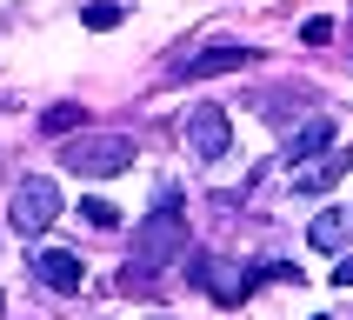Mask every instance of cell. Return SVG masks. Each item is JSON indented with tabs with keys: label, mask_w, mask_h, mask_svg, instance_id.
<instances>
[{
	"label": "cell",
	"mask_w": 353,
	"mask_h": 320,
	"mask_svg": "<svg viewBox=\"0 0 353 320\" xmlns=\"http://www.w3.org/2000/svg\"><path fill=\"white\" fill-rule=\"evenodd\" d=\"M174 260H187V214H180V194H160V207L134 227V254H127V294L134 287H154Z\"/></svg>",
	"instance_id": "cell-1"
},
{
	"label": "cell",
	"mask_w": 353,
	"mask_h": 320,
	"mask_svg": "<svg viewBox=\"0 0 353 320\" xmlns=\"http://www.w3.org/2000/svg\"><path fill=\"white\" fill-rule=\"evenodd\" d=\"M134 134H80V140H67V167L74 174H87V180H114V174H127L134 167Z\"/></svg>",
	"instance_id": "cell-2"
},
{
	"label": "cell",
	"mask_w": 353,
	"mask_h": 320,
	"mask_svg": "<svg viewBox=\"0 0 353 320\" xmlns=\"http://www.w3.org/2000/svg\"><path fill=\"white\" fill-rule=\"evenodd\" d=\"M187 154L194 160H220L227 147H234V120H227V107H214V100H200V107H187Z\"/></svg>",
	"instance_id": "cell-3"
},
{
	"label": "cell",
	"mask_w": 353,
	"mask_h": 320,
	"mask_svg": "<svg viewBox=\"0 0 353 320\" xmlns=\"http://www.w3.org/2000/svg\"><path fill=\"white\" fill-rule=\"evenodd\" d=\"M54 214H60V187L47 174H27L14 187V227H20V234H47Z\"/></svg>",
	"instance_id": "cell-4"
},
{
	"label": "cell",
	"mask_w": 353,
	"mask_h": 320,
	"mask_svg": "<svg viewBox=\"0 0 353 320\" xmlns=\"http://www.w3.org/2000/svg\"><path fill=\"white\" fill-rule=\"evenodd\" d=\"M247 60H260L254 47L220 40V47H207V54H194V60H180V67H167V80H214V74H234V67H247Z\"/></svg>",
	"instance_id": "cell-5"
},
{
	"label": "cell",
	"mask_w": 353,
	"mask_h": 320,
	"mask_svg": "<svg viewBox=\"0 0 353 320\" xmlns=\"http://www.w3.org/2000/svg\"><path fill=\"white\" fill-rule=\"evenodd\" d=\"M34 274H40V287H54V294H74L87 267H80V254H60V247H47V254L34 260Z\"/></svg>",
	"instance_id": "cell-6"
},
{
	"label": "cell",
	"mask_w": 353,
	"mask_h": 320,
	"mask_svg": "<svg viewBox=\"0 0 353 320\" xmlns=\"http://www.w3.org/2000/svg\"><path fill=\"white\" fill-rule=\"evenodd\" d=\"M327 147H334V120H327V114H314L294 140H287V167H300V160H320Z\"/></svg>",
	"instance_id": "cell-7"
},
{
	"label": "cell",
	"mask_w": 353,
	"mask_h": 320,
	"mask_svg": "<svg viewBox=\"0 0 353 320\" xmlns=\"http://www.w3.org/2000/svg\"><path fill=\"white\" fill-rule=\"evenodd\" d=\"M307 240H314L320 254H340V247L353 240V214H347V207H327V214L307 227Z\"/></svg>",
	"instance_id": "cell-8"
},
{
	"label": "cell",
	"mask_w": 353,
	"mask_h": 320,
	"mask_svg": "<svg viewBox=\"0 0 353 320\" xmlns=\"http://www.w3.org/2000/svg\"><path fill=\"white\" fill-rule=\"evenodd\" d=\"M340 174H347V154H320L307 174H294V194H327Z\"/></svg>",
	"instance_id": "cell-9"
},
{
	"label": "cell",
	"mask_w": 353,
	"mask_h": 320,
	"mask_svg": "<svg viewBox=\"0 0 353 320\" xmlns=\"http://www.w3.org/2000/svg\"><path fill=\"white\" fill-rule=\"evenodd\" d=\"M80 120H87V107H80V100H60V107H47V114H40V127H47V134H74Z\"/></svg>",
	"instance_id": "cell-10"
},
{
	"label": "cell",
	"mask_w": 353,
	"mask_h": 320,
	"mask_svg": "<svg viewBox=\"0 0 353 320\" xmlns=\"http://www.w3.org/2000/svg\"><path fill=\"white\" fill-rule=\"evenodd\" d=\"M80 20H87L94 34H107V27H120V20H127V7H120V0H87V7H80Z\"/></svg>",
	"instance_id": "cell-11"
},
{
	"label": "cell",
	"mask_w": 353,
	"mask_h": 320,
	"mask_svg": "<svg viewBox=\"0 0 353 320\" xmlns=\"http://www.w3.org/2000/svg\"><path fill=\"white\" fill-rule=\"evenodd\" d=\"M80 220H87V227H120V214L107 200H80Z\"/></svg>",
	"instance_id": "cell-12"
},
{
	"label": "cell",
	"mask_w": 353,
	"mask_h": 320,
	"mask_svg": "<svg viewBox=\"0 0 353 320\" xmlns=\"http://www.w3.org/2000/svg\"><path fill=\"white\" fill-rule=\"evenodd\" d=\"M300 40H307V47H327V40H334V20H327V14H314L307 27H300Z\"/></svg>",
	"instance_id": "cell-13"
},
{
	"label": "cell",
	"mask_w": 353,
	"mask_h": 320,
	"mask_svg": "<svg viewBox=\"0 0 353 320\" xmlns=\"http://www.w3.org/2000/svg\"><path fill=\"white\" fill-rule=\"evenodd\" d=\"M334 287H353V254H340V267H334Z\"/></svg>",
	"instance_id": "cell-14"
},
{
	"label": "cell",
	"mask_w": 353,
	"mask_h": 320,
	"mask_svg": "<svg viewBox=\"0 0 353 320\" xmlns=\"http://www.w3.org/2000/svg\"><path fill=\"white\" fill-rule=\"evenodd\" d=\"M0 314H7V300H0Z\"/></svg>",
	"instance_id": "cell-15"
}]
</instances>
